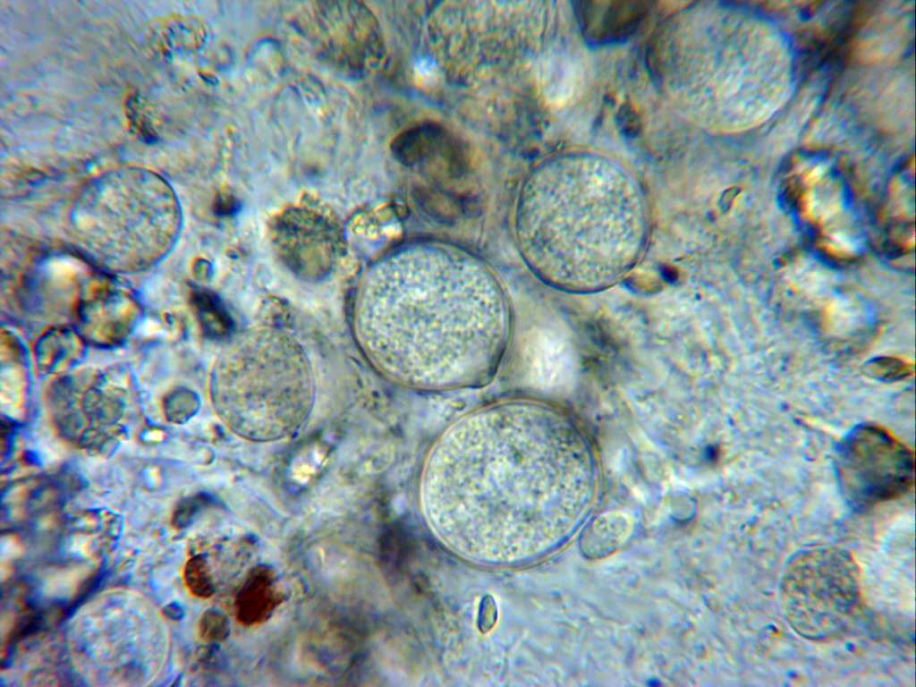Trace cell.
<instances>
[{
  "instance_id": "obj_1",
  "label": "cell",
  "mask_w": 916,
  "mask_h": 687,
  "mask_svg": "<svg viewBox=\"0 0 916 687\" xmlns=\"http://www.w3.org/2000/svg\"><path fill=\"white\" fill-rule=\"evenodd\" d=\"M174 193L159 176L123 169L91 182L72 211L79 244L102 267L138 271L172 249L181 229Z\"/></svg>"
},
{
  "instance_id": "obj_2",
  "label": "cell",
  "mask_w": 916,
  "mask_h": 687,
  "mask_svg": "<svg viewBox=\"0 0 916 687\" xmlns=\"http://www.w3.org/2000/svg\"><path fill=\"white\" fill-rule=\"evenodd\" d=\"M244 344L215 372L217 411L243 436L282 437L302 421L310 408L312 383L306 360L284 340Z\"/></svg>"
},
{
  "instance_id": "obj_3",
  "label": "cell",
  "mask_w": 916,
  "mask_h": 687,
  "mask_svg": "<svg viewBox=\"0 0 916 687\" xmlns=\"http://www.w3.org/2000/svg\"><path fill=\"white\" fill-rule=\"evenodd\" d=\"M848 173L826 154L792 157L779 179L780 199L810 244L832 261L856 259L864 234Z\"/></svg>"
},
{
  "instance_id": "obj_4",
  "label": "cell",
  "mask_w": 916,
  "mask_h": 687,
  "mask_svg": "<svg viewBox=\"0 0 916 687\" xmlns=\"http://www.w3.org/2000/svg\"><path fill=\"white\" fill-rule=\"evenodd\" d=\"M780 604L786 622L799 636L818 642L842 637L862 606L857 562L835 546L802 548L785 567Z\"/></svg>"
},
{
  "instance_id": "obj_5",
  "label": "cell",
  "mask_w": 916,
  "mask_h": 687,
  "mask_svg": "<svg viewBox=\"0 0 916 687\" xmlns=\"http://www.w3.org/2000/svg\"><path fill=\"white\" fill-rule=\"evenodd\" d=\"M49 406L58 433L91 454L115 449L125 436L133 410L129 379L116 371H78L51 387Z\"/></svg>"
},
{
  "instance_id": "obj_6",
  "label": "cell",
  "mask_w": 916,
  "mask_h": 687,
  "mask_svg": "<svg viewBox=\"0 0 916 687\" xmlns=\"http://www.w3.org/2000/svg\"><path fill=\"white\" fill-rule=\"evenodd\" d=\"M835 469L844 498L858 509L895 500L914 483L913 452L892 432L871 423L856 426L843 438Z\"/></svg>"
},
{
  "instance_id": "obj_7",
  "label": "cell",
  "mask_w": 916,
  "mask_h": 687,
  "mask_svg": "<svg viewBox=\"0 0 916 687\" xmlns=\"http://www.w3.org/2000/svg\"><path fill=\"white\" fill-rule=\"evenodd\" d=\"M316 38L334 63L362 73L382 56L378 26L369 11L353 2H320L314 8Z\"/></svg>"
},
{
  "instance_id": "obj_8",
  "label": "cell",
  "mask_w": 916,
  "mask_h": 687,
  "mask_svg": "<svg viewBox=\"0 0 916 687\" xmlns=\"http://www.w3.org/2000/svg\"><path fill=\"white\" fill-rule=\"evenodd\" d=\"M140 304L132 291L107 276L92 278L82 289L77 306L78 331L92 344H121L132 331Z\"/></svg>"
},
{
  "instance_id": "obj_9",
  "label": "cell",
  "mask_w": 916,
  "mask_h": 687,
  "mask_svg": "<svg viewBox=\"0 0 916 687\" xmlns=\"http://www.w3.org/2000/svg\"><path fill=\"white\" fill-rule=\"evenodd\" d=\"M275 237L279 251L295 272L318 277L331 267L335 235L316 215L290 210L276 224Z\"/></svg>"
},
{
  "instance_id": "obj_10",
  "label": "cell",
  "mask_w": 916,
  "mask_h": 687,
  "mask_svg": "<svg viewBox=\"0 0 916 687\" xmlns=\"http://www.w3.org/2000/svg\"><path fill=\"white\" fill-rule=\"evenodd\" d=\"M887 193L877 222L878 244L890 258L902 259L914 250L913 175L909 170L895 177Z\"/></svg>"
},
{
  "instance_id": "obj_11",
  "label": "cell",
  "mask_w": 916,
  "mask_h": 687,
  "mask_svg": "<svg viewBox=\"0 0 916 687\" xmlns=\"http://www.w3.org/2000/svg\"><path fill=\"white\" fill-rule=\"evenodd\" d=\"M87 342L78 330L56 327L43 335L35 348L39 372L55 376L68 372L84 358Z\"/></svg>"
},
{
  "instance_id": "obj_12",
  "label": "cell",
  "mask_w": 916,
  "mask_h": 687,
  "mask_svg": "<svg viewBox=\"0 0 916 687\" xmlns=\"http://www.w3.org/2000/svg\"><path fill=\"white\" fill-rule=\"evenodd\" d=\"M281 602L282 594L276 588L273 572L259 566L250 573L237 595L236 616L245 625L260 623Z\"/></svg>"
},
{
  "instance_id": "obj_13",
  "label": "cell",
  "mask_w": 916,
  "mask_h": 687,
  "mask_svg": "<svg viewBox=\"0 0 916 687\" xmlns=\"http://www.w3.org/2000/svg\"><path fill=\"white\" fill-rule=\"evenodd\" d=\"M182 575L187 589L193 596L208 598L214 594V581L201 556H194L186 562Z\"/></svg>"
},
{
  "instance_id": "obj_14",
  "label": "cell",
  "mask_w": 916,
  "mask_h": 687,
  "mask_svg": "<svg viewBox=\"0 0 916 687\" xmlns=\"http://www.w3.org/2000/svg\"><path fill=\"white\" fill-rule=\"evenodd\" d=\"M913 364L897 357L885 356L872 359L866 365V373L880 381L895 382L913 374Z\"/></svg>"
},
{
  "instance_id": "obj_15",
  "label": "cell",
  "mask_w": 916,
  "mask_h": 687,
  "mask_svg": "<svg viewBox=\"0 0 916 687\" xmlns=\"http://www.w3.org/2000/svg\"><path fill=\"white\" fill-rule=\"evenodd\" d=\"M200 637L207 641H221L229 632V624L225 615L217 610H207L199 622Z\"/></svg>"
},
{
  "instance_id": "obj_16",
  "label": "cell",
  "mask_w": 916,
  "mask_h": 687,
  "mask_svg": "<svg viewBox=\"0 0 916 687\" xmlns=\"http://www.w3.org/2000/svg\"><path fill=\"white\" fill-rule=\"evenodd\" d=\"M196 408V399L186 391H175L165 402V411L167 418L175 422L183 421L191 416Z\"/></svg>"
},
{
  "instance_id": "obj_17",
  "label": "cell",
  "mask_w": 916,
  "mask_h": 687,
  "mask_svg": "<svg viewBox=\"0 0 916 687\" xmlns=\"http://www.w3.org/2000/svg\"><path fill=\"white\" fill-rule=\"evenodd\" d=\"M209 297H201L199 300L200 315L207 329L211 334L220 335L227 331V319L225 313L220 310L219 305Z\"/></svg>"
},
{
  "instance_id": "obj_18",
  "label": "cell",
  "mask_w": 916,
  "mask_h": 687,
  "mask_svg": "<svg viewBox=\"0 0 916 687\" xmlns=\"http://www.w3.org/2000/svg\"><path fill=\"white\" fill-rule=\"evenodd\" d=\"M206 502V498L195 496L181 503L173 514L172 523L174 527L176 529L186 527Z\"/></svg>"
}]
</instances>
